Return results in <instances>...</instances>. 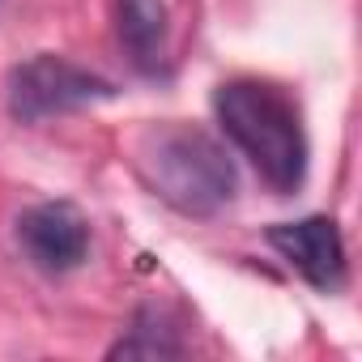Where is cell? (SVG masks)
<instances>
[{
    "instance_id": "1",
    "label": "cell",
    "mask_w": 362,
    "mask_h": 362,
    "mask_svg": "<svg viewBox=\"0 0 362 362\" xmlns=\"http://www.w3.org/2000/svg\"><path fill=\"white\" fill-rule=\"evenodd\" d=\"M141 184L184 218H214L239 192V175L222 141L197 124H149L132 141Z\"/></svg>"
},
{
    "instance_id": "2",
    "label": "cell",
    "mask_w": 362,
    "mask_h": 362,
    "mask_svg": "<svg viewBox=\"0 0 362 362\" xmlns=\"http://www.w3.org/2000/svg\"><path fill=\"white\" fill-rule=\"evenodd\" d=\"M214 111L222 132L243 149V158L256 166V175L273 192H294L307 179V128L298 103L260 77H235L218 86Z\"/></svg>"
},
{
    "instance_id": "3",
    "label": "cell",
    "mask_w": 362,
    "mask_h": 362,
    "mask_svg": "<svg viewBox=\"0 0 362 362\" xmlns=\"http://www.w3.org/2000/svg\"><path fill=\"white\" fill-rule=\"evenodd\" d=\"M115 94V86L64 56H30L26 64H18L9 73V115L18 124H43L52 115H69L81 111L90 103H107Z\"/></svg>"
},
{
    "instance_id": "4",
    "label": "cell",
    "mask_w": 362,
    "mask_h": 362,
    "mask_svg": "<svg viewBox=\"0 0 362 362\" xmlns=\"http://www.w3.org/2000/svg\"><path fill=\"white\" fill-rule=\"evenodd\" d=\"M18 247L43 273H73L90 256V222L73 201H43L18 218Z\"/></svg>"
},
{
    "instance_id": "5",
    "label": "cell",
    "mask_w": 362,
    "mask_h": 362,
    "mask_svg": "<svg viewBox=\"0 0 362 362\" xmlns=\"http://www.w3.org/2000/svg\"><path fill=\"white\" fill-rule=\"evenodd\" d=\"M269 247L315 290L332 294L345 286V243L332 218H298V222H277L264 230Z\"/></svg>"
},
{
    "instance_id": "6",
    "label": "cell",
    "mask_w": 362,
    "mask_h": 362,
    "mask_svg": "<svg viewBox=\"0 0 362 362\" xmlns=\"http://www.w3.org/2000/svg\"><path fill=\"white\" fill-rule=\"evenodd\" d=\"M119 39L128 47V60L158 77L166 69V39H170V13L162 0H119Z\"/></svg>"
},
{
    "instance_id": "7",
    "label": "cell",
    "mask_w": 362,
    "mask_h": 362,
    "mask_svg": "<svg viewBox=\"0 0 362 362\" xmlns=\"http://www.w3.org/2000/svg\"><path fill=\"white\" fill-rule=\"evenodd\" d=\"M179 345L175 337H170V328H162V320H158V311H141L136 315V324H132V332L119 341V345H111L107 349V358H175Z\"/></svg>"
}]
</instances>
